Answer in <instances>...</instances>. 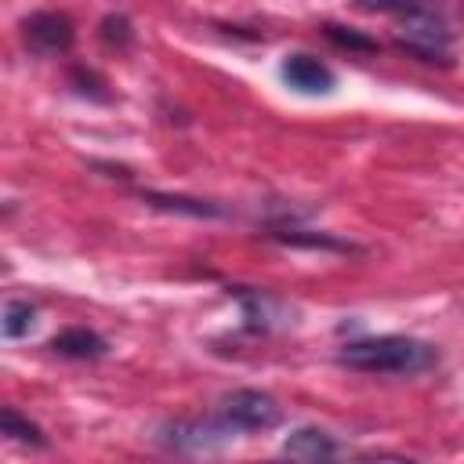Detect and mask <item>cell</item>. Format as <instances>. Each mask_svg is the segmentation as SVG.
Here are the masks:
<instances>
[{
	"mask_svg": "<svg viewBox=\"0 0 464 464\" xmlns=\"http://www.w3.org/2000/svg\"><path fill=\"white\" fill-rule=\"evenodd\" d=\"M221 413L239 428V431H268L279 424L283 410L272 395L257 392V388H239L232 395L221 399Z\"/></svg>",
	"mask_w": 464,
	"mask_h": 464,
	"instance_id": "cell-4",
	"label": "cell"
},
{
	"mask_svg": "<svg viewBox=\"0 0 464 464\" xmlns=\"http://www.w3.org/2000/svg\"><path fill=\"white\" fill-rule=\"evenodd\" d=\"M359 11H377V14H417L428 7V0H355Z\"/></svg>",
	"mask_w": 464,
	"mask_h": 464,
	"instance_id": "cell-14",
	"label": "cell"
},
{
	"mask_svg": "<svg viewBox=\"0 0 464 464\" xmlns=\"http://www.w3.org/2000/svg\"><path fill=\"white\" fill-rule=\"evenodd\" d=\"M72 83H76V91H80V94H91V98H102V102L109 98L105 91H98V87H102V80H98L94 72H83V69H76V72H72Z\"/></svg>",
	"mask_w": 464,
	"mask_h": 464,
	"instance_id": "cell-17",
	"label": "cell"
},
{
	"mask_svg": "<svg viewBox=\"0 0 464 464\" xmlns=\"http://www.w3.org/2000/svg\"><path fill=\"white\" fill-rule=\"evenodd\" d=\"M439 352L428 341L402 337V334H384V337H362L348 341L337 352V362L359 373H420L435 366Z\"/></svg>",
	"mask_w": 464,
	"mask_h": 464,
	"instance_id": "cell-1",
	"label": "cell"
},
{
	"mask_svg": "<svg viewBox=\"0 0 464 464\" xmlns=\"http://www.w3.org/2000/svg\"><path fill=\"white\" fill-rule=\"evenodd\" d=\"M283 80L301 91V94H330L334 91V72L330 65H323L319 58L312 54H290L283 62Z\"/></svg>",
	"mask_w": 464,
	"mask_h": 464,
	"instance_id": "cell-7",
	"label": "cell"
},
{
	"mask_svg": "<svg viewBox=\"0 0 464 464\" xmlns=\"http://www.w3.org/2000/svg\"><path fill=\"white\" fill-rule=\"evenodd\" d=\"M232 297L243 304V319H246V330L254 334H265V330H276V326H286L290 323V312L283 301H276L272 294L265 290H246V286H236Z\"/></svg>",
	"mask_w": 464,
	"mask_h": 464,
	"instance_id": "cell-6",
	"label": "cell"
},
{
	"mask_svg": "<svg viewBox=\"0 0 464 464\" xmlns=\"http://www.w3.org/2000/svg\"><path fill=\"white\" fill-rule=\"evenodd\" d=\"M0 428H4V435H7V439L22 442V446H33V450L47 446L44 431H40L33 420H25V417H22L14 406H4V410H0Z\"/></svg>",
	"mask_w": 464,
	"mask_h": 464,
	"instance_id": "cell-12",
	"label": "cell"
},
{
	"mask_svg": "<svg viewBox=\"0 0 464 464\" xmlns=\"http://www.w3.org/2000/svg\"><path fill=\"white\" fill-rule=\"evenodd\" d=\"M105 337L87 330V326H69L62 334L51 337V352L54 355H65V359H102L105 355Z\"/></svg>",
	"mask_w": 464,
	"mask_h": 464,
	"instance_id": "cell-8",
	"label": "cell"
},
{
	"mask_svg": "<svg viewBox=\"0 0 464 464\" xmlns=\"http://www.w3.org/2000/svg\"><path fill=\"white\" fill-rule=\"evenodd\" d=\"M239 428L221 413V417H192V420H170L160 428V442L178 453H210L232 442Z\"/></svg>",
	"mask_w": 464,
	"mask_h": 464,
	"instance_id": "cell-2",
	"label": "cell"
},
{
	"mask_svg": "<svg viewBox=\"0 0 464 464\" xmlns=\"http://www.w3.org/2000/svg\"><path fill=\"white\" fill-rule=\"evenodd\" d=\"M33 323H36V308H33L29 301H7L4 319H0V330H4L7 341L25 337V334L33 330Z\"/></svg>",
	"mask_w": 464,
	"mask_h": 464,
	"instance_id": "cell-13",
	"label": "cell"
},
{
	"mask_svg": "<svg viewBox=\"0 0 464 464\" xmlns=\"http://www.w3.org/2000/svg\"><path fill=\"white\" fill-rule=\"evenodd\" d=\"M141 199L156 210H174V214H188V218H221L225 210L207 203V199H188V196H167V192H141Z\"/></svg>",
	"mask_w": 464,
	"mask_h": 464,
	"instance_id": "cell-10",
	"label": "cell"
},
{
	"mask_svg": "<svg viewBox=\"0 0 464 464\" xmlns=\"http://www.w3.org/2000/svg\"><path fill=\"white\" fill-rule=\"evenodd\" d=\"M279 243H286V246H308V250H334V254H355L359 246L355 243H348V239H334V236H326V232H301V228H279V232H272Z\"/></svg>",
	"mask_w": 464,
	"mask_h": 464,
	"instance_id": "cell-11",
	"label": "cell"
},
{
	"mask_svg": "<svg viewBox=\"0 0 464 464\" xmlns=\"http://www.w3.org/2000/svg\"><path fill=\"white\" fill-rule=\"evenodd\" d=\"M395 44L420 62H450V29L431 7L417 14H402Z\"/></svg>",
	"mask_w": 464,
	"mask_h": 464,
	"instance_id": "cell-3",
	"label": "cell"
},
{
	"mask_svg": "<svg viewBox=\"0 0 464 464\" xmlns=\"http://www.w3.org/2000/svg\"><path fill=\"white\" fill-rule=\"evenodd\" d=\"M283 453H286V457H297V460H326V457L337 453V442H334L330 431L304 424V428H297V431L286 435Z\"/></svg>",
	"mask_w": 464,
	"mask_h": 464,
	"instance_id": "cell-9",
	"label": "cell"
},
{
	"mask_svg": "<svg viewBox=\"0 0 464 464\" xmlns=\"http://www.w3.org/2000/svg\"><path fill=\"white\" fill-rule=\"evenodd\" d=\"M323 33H326L337 47H348V51H377V40H370V36H362V33H355V29H344V25L326 22Z\"/></svg>",
	"mask_w": 464,
	"mask_h": 464,
	"instance_id": "cell-15",
	"label": "cell"
},
{
	"mask_svg": "<svg viewBox=\"0 0 464 464\" xmlns=\"http://www.w3.org/2000/svg\"><path fill=\"white\" fill-rule=\"evenodd\" d=\"M22 36H25V47L33 54L54 58V54H65L72 47L76 29H72V18L62 11H36L22 22Z\"/></svg>",
	"mask_w": 464,
	"mask_h": 464,
	"instance_id": "cell-5",
	"label": "cell"
},
{
	"mask_svg": "<svg viewBox=\"0 0 464 464\" xmlns=\"http://www.w3.org/2000/svg\"><path fill=\"white\" fill-rule=\"evenodd\" d=\"M102 40H105L109 47H127V44H130V22H127L123 14L102 18Z\"/></svg>",
	"mask_w": 464,
	"mask_h": 464,
	"instance_id": "cell-16",
	"label": "cell"
}]
</instances>
